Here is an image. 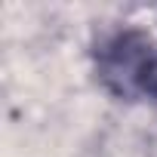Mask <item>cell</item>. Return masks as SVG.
<instances>
[{"mask_svg":"<svg viewBox=\"0 0 157 157\" xmlns=\"http://www.w3.org/2000/svg\"><path fill=\"white\" fill-rule=\"evenodd\" d=\"M96 77L126 102L157 99V43L139 28H120L96 46Z\"/></svg>","mask_w":157,"mask_h":157,"instance_id":"1","label":"cell"}]
</instances>
